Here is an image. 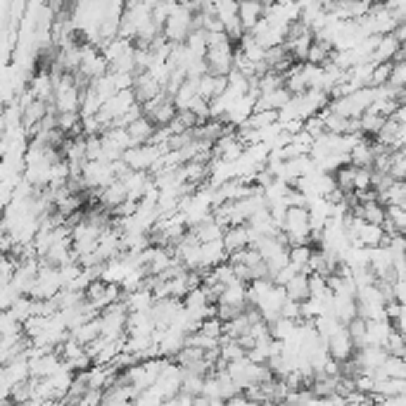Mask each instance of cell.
Wrapping results in <instances>:
<instances>
[{"instance_id":"obj_1","label":"cell","mask_w":406,"mask_h":406,"mask_svg":"<svg viewBox=\"0 0 406 406\" xmlns=\"http://www.w3.org/2000/svg\"><path fill=\"white\" fill-rule=\"evenodd\" d=\"M126 133H129V141L131 145H143V143H148L150 138H152V133H155L157 126L150 122L145 114H141L138 119H133L131 124H126L124 126Z\"/></svg>"},{"instance_id":"obj_2","label":"cell","mask_w":406,"mask_h":406,"mask_svg":"<svg viewBox=\"0 0 406 406\" xmlns=\"http://www.w3.org/2000/svg\"><path fill=\"white\" fill-rule=\"evenodd\" d=\"M283 290H285V297H288V300H295V302H304L307 297H312L309 295V276L304 274V271L293 274V278L283 285Z\"/></svg>"}]
</instances>
